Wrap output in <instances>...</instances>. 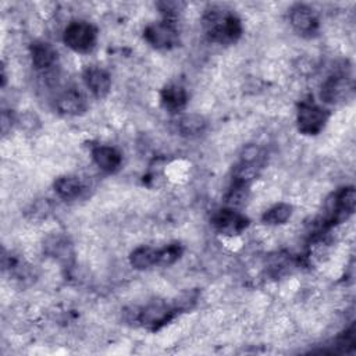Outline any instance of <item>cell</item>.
<instances>
[{
  "label": "cell",
  "instance_id": "9a60e30c",
  "mask_svg": "<svg viewBox=\"0 0 356 356\" xmlns=\"http://www.w3.org/2000/svg\"><path fill=\"white\" fill-rule=\"evenodd\" d=\"M54 191L63 200H75L83 192V184L72 175H63L54 181Z\"/></svg>",
  "mask_w": 356,
  "mask_h": 356
},
{
  "label": "cell",
  "instance_id": "5b68a950",
  "mask_svg": "<svg viewBox=\"0 0 356 356\" xmlns=\"http://www.w3.org/2000/svg\"><path fill=\"white\" fill-rule=\"evenodd\" d=\"M330 113L313 102H302L298 108V129L305 135H317L328 121Z\"/></svg>",
  "mask_w": 356,
  "mask_h": 356
},
{
  "label": "cell",
  "instance_id": "ffe728a7",
  "mask_svg": "<svg viewBox=\"0 0 356 356\" xmlns=\"http://www.w3.org/2000/svg\"><path fill=\"white\" fill-rule=\"evenodd\" d=\"M182 254V246L179 243H170L161 249H157V264L170 266L175 263Z\"/></svg>",
  "mask_w": 356,
  "mask_h": 356
},
{
  "label": "cell",
  "instance_id": "44dd1931",
  "mask_svg": "<svg viewBox=\"0 0 356 356\" xmlns=\"http://www.w3.org/2000/svg\"><path fill=\"white\" fill-rule=\"evenodd\" d=\"M46 246L49 248V252L54 257H58V259H63V260H67L72 254L71 245L64 238H60V236L53 238Z\"/></svg>",
  "mask_w": 356,
  "mask_h": 356
},
{
  "label": "cell",
  "instance_id": "277c9868",
  "mask_svg": "<svg viewBox=\"0 0 356 356\" xmlns=\"http://www.w3.org/2000/svg\"><path fill=\"white\" fill-rule=\"evenodd\" d=\"M97 39L96 28L86 21H72L67 25L63 33L64 43L76 53L90 51Z\"/></svg>",
  "mask_w": 356,
  "mask_h": 356
},
{
  "label": "cell",
  "instance_id": "ba28073f",
  "mask_svg": "<svg viewBox=\"0 0 356 356\" xmlns=\"http://www.w3.org/2000/svg\"><path fill=\"white\" fill-rule=\"evenodd\" d=\"M352 89V81L346 75L335 74L323 82L320 89V97L325 103H339L349 96Z\"/></svg>",
  "mask_w": 356,
  "mask_h": 356
},
{
  "label": "cell",
  "instance_id": "9c48e42d",
  "mask_svg": "<svg viewBox=\"0 0 356 356\" xmlns=\"http://www.w3.org/2000/svg\"><path fill=\"white\" fill-rule=\"evenodd\" d=\"M289 22L302 36H312L318 29L316 13L306 4H295L289 11Z\"/></svg>",
  "mask_w": 356,
  "mask_h": 356
},
{
  "label": "cell",
  "instance_id": "6da1fadb",
  "mask_svg": "<svg viewBox=\"0 0 356 356\" xmlns=\"http://www.w3.org/2000/svg\"><path fill=\"white\" fill-rule=\"evenodd\" d=\"M206 36L220 44H232L242 35L241 19L231 11L218 6L209 7L203 14Z\"/></svg>",
  "mask_w": 356,
  "mask_h": 356
},
{
  "label": "cell",
  "instance_id": "7402d4cb",
  "mask_svg": "<svg viewBox=\"0 0 356 356\" xmlns=\"http://www.w3.org/2000/svg\"><path fill=\"white\" fill-rule=\"evenodd\" d=\"M13 122H14L13 114H11V113L8 114L7 111H3V114H1V131H3L4 135L11 129Z\"/></svg>",
  "mask_w": 356,
  "mask_h": 356
},
{
  "label": "cell",
  "instance_id": "ac0fdd59",
  "mask_svg": "<svg viewBox=\"0 0 356 356\" xmlns=\"http://www.w3.org/2000/svg\"><path fill=\"white\" fill-rule=\"evenodd\" d=\"M249 197V185L232 181L227 195H225V203L227 207L238 209L242 207Z\"/></svg>",
  "mask_w": 356,
  "mask_h": 356
},
{
  "label": "cell",
  "instance_id": "52a82bcc",
  "mask_svg": "<svg viewBox=\"0 0 356 356\" xmlns=\"http://www.w3.org/2000/svg\"><path fill=\"white\" fill-rule=\"evenodd\" d=\"M211 224L218 232L232 236L241 234L249 225V220L243 214L236 211V209L224 207L214 213Z\"/></svg>",
  "mask_w": 356,
  "mask_h": 356
},
{
  "label": "cell",
  "instance_id": "30bf717a",
  "mask_svg": "<svg viewBox=\"0 0 356 356\" xmlns=\"http://www.w3.org/2000/svg\"><path fill=\"white\" fill-rule=\"evenodd\" d=\"M82 76L86 88L92 92L95 97L103 99L108 95L111 88V78L104 68L96 65L86 67Z\"/></svg>",
  "mask_w": 356,
  "mask_h": 356
},
{
  "label": "cell",
  "instance_id": "8fae6325",
  "mask_svg": "<svg viewBox=\"0 0 356 356\" xmlns=\"http://www.w3.org/2000/svg\"><path fill=\"white\" fill-rule=\"evenodd\" d=\"M56 107L60 113L67 115H81L88 108L86 97L75 88L65 89L56 99Z\"/></svg>",
  "mask_w": 356,
  "mask_h": 356
},
{
  "label": "cell",
  "instance_id": "3957f363",
  "mask_svg": "<svg viewBox=\"0 0 356 356\" xmlns=\"http://www.w3.org/2000/svg\"><path fill=\"white\" fill-rule=\"evenodd\" d=\"M179 312L181 309L177 302L167 303L164 300H154L136 310L134 313V321L139 323L149 331H157L168 324Z\"/></svg>",
  "mask_w": 356,
  "mask_h": 356
},
{
  "label": "cell",
  "instance_id": "8992f818",
  "mask_svg": "<svg viewBox=\"0 0 356 356\" xmlns=\"http://www.w3.org/2000/svg\"><path fill=\"white\" fill-rule=\"evenodd\" d=\"M143 36L153 47L161 49V50L172 49L179 43L178 31L174 22L167 18L164 21L154 22L146 26Z\"/></svg>",
  "mask_w": 356,
  "mask_h": 356
},
{
  "label": "cell",
  "instance_id": "7a4b0ae2",
  "mask_svg": "<svg viewBox=\"0 0 356 356\" xmlns=\"http://www.w3.org/2000/svg\"><path fill=\"white\" fill-rule=\"evenodd\" d=\"M356 204V193L353 186H345L332 193L325 203L324 217L321 227L324 229L334 227L345 220H348L353 211Z\"/></svg>",
  "mask_w": 356,
  "mask_h": 356
},
{
  "label": "cell",
  "instance_id": "7c38bea8",
  "mask_svg": "<svg viewBox=\"0 0 356 356\" xmlns=\"http://www.w3.org/2000/svg\"><path fill=\"white\" fill-rule=\"evenodd\" d=\"M31 58L32 64L38 71H50L57 63L56 49L43 40H36L31 44Z\"/></svg>",
  "mask_w": 356,
  "mask_h": 356
},
{
  "label": "cell",
  "instance_id": "2e32d148",
  "mask_svg": "<svg viewBox=\"0 0 356 356\" xmlns=\"http://www.w3.org/2000/svg\"><path fill=\"white\" fill-rule=\"evenodd\" d=\"M207 121L200 114H185L181 115L177 121V129L179 135L186 138H193L204 132Z\"/></svg>",
  "mask_w": 356,
  "mask_h": 356
},
{
  "label": "cell",
  "instance_id": "5bb4252c",
  "mask_svg": "<svg viewBox=\"0 0 356 356\" xmlns=\"http://www.w3.org/2000/svg\"><path fill=\"white\" fill-rule=\"evenodd\" d=\"M160 100H161V106L165 110L175 113L185 107L188 102V93L184 86L177 83H170L163 88L160 93Z\"/></svg>",
  "mask_w": 356,
  "mask_h": 356
},
{
  "label": "cell",
  "instance_id": "d6986e66",
  "mask_svg": "<svg viewBox=\"0 0 356 356\" xmlns=\"http://www.w3.org/2000/svg\"><path fill=\"white\" fill-rule=\"evenodd\" d=\"M292 214V206L288 204V203H278L275 206H273L271 209H268L261 220L264 224H268V225H280V224H284L289 220Z\"/></svg>",
  "mask_w": 356,
  "mask_h": 356
},
{
  "label": "cell",
  "instance_id": "4fadbf2b",
  "mask_svg": "<svg viewBox=\"0 0 356 356\" xmlns=\"http://www.w3.org/2000/svg\"><path fill=\"white\" fill-rule=\"evenodd\" d=\"M92 157L96 165L108 174H113L120 170L121 163H122V156L121 153L111 147V146H96L92 150Z\"/></svg>",
  "mask_w": 356,
  "mask_h": 356
},
{
  "label": "cell",
  "instance_id": "e0dca14e",
  "mask_svg": "<svg viewBox=\"0 0 356 356\" xmlns=\"http://www.w3.org/2000/svg\"><path fill=\"white\" fill-rule=\"evenodd\" d=\"M129 261L132 267L138 270H145L149 268L154 264H157V249L152 246H139L132 250L129 256Z\"/></svg>",
  "mask_w": 356,
  "mask_h": 356
}]
</instances>
